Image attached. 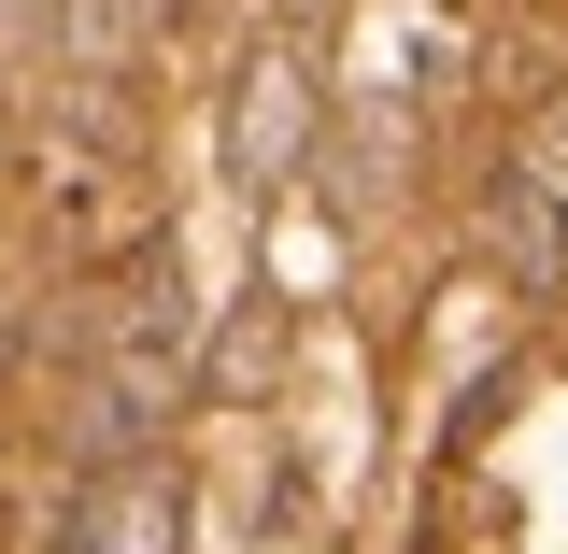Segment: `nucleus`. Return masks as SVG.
I'll use <instances>...</instances> for the list:
<instances>
[{
  "label": "nucleus",
  "instance_id": "obj_1",
  "mask_svg": "<svg viewBox=\"0 0 568 554\" xmlns=\"http://www.w3.org/2000/svg\"><path fill=\"white\" fill-rule=\"evenodd\" d=\"M185 328H200L185 256H171V242H142L129 271H114V299L85 313V384H71V455H85V470L156 455V426L185 413Z\"/></svg>",
  "mask_w": 568,
  "mask_h": 554
},
{
  "label": "nucleus",
  "instance_id": "obj_2",
  "mask_svg": "<svg viewBox=\"0 0 568 554\" xmlns=\"http://www.w3.org/2000/svg\"><path fill=\"white\" fill-rule=\"evenodd\" d=\"M298 157H313V58L271 43V58L227 85V185L271 200V185H298Z\"/></svg>",
  "mask_w": 568,
  "mask_h": 554
},
{
  "label": "nucleus",
  "instance_id": "obj_3",
  "mask_svg": "<svg viewBox=\"0 0 568 554\" xmlns=\"http://www.w3.org/2000/svg\"><path fill=\"white\" fill-rule=\"evenodd\" d=\"M43 554H185V484H171L156 455H114V470L71 484V512H58Z\"/></svg>",
  "mask_w": 568,
  "mask_h": 554
},
{
  "label": "nucleus",
  "instance_id": "obj_4",
  "mask_svg": "<svg viewBox=\"0 0 568 554\" xmlns=\"http://www.w3.org/2000/svg\"><path fill=\"white\" fill-rule=\"evenodd\" d=\"M484 228H497V256H511L526 299H555V284H568V213H555L540 171H497V185H484Z\"/></svg>",
  "mask_w": 568,
  "mask_h": 554
},
{
  "label": "nucleus",
  "instance_id": "obj_5",
  "mask_svg": "<svg viewBox=\"0 0 568 554\" xmlns=\"http://www.w3.org/2000/svg\"><path fill=\"white\" fill-rule=\"evenodd\" d=\"M171 0H58V29H71V58L85 71H114V58H142V29H156Z\"/></svg>",
  "mask_w": 568,
  "mask_h": 554
},
{
  "label": "nucleus",
  "instance_id": "obj_6",
  "mask_svg": "<svg viewBox=\"0 0 568 554\" xmlns=\"http://www.w3.org/2000/svg\"><path fill=\"white\" fill-rule=\"evenodd\" d=\"M298 14H327V0H298Z\"/></svg>",
  "mask_w": 568,
  "mask_h": 554
}]
</instances>
